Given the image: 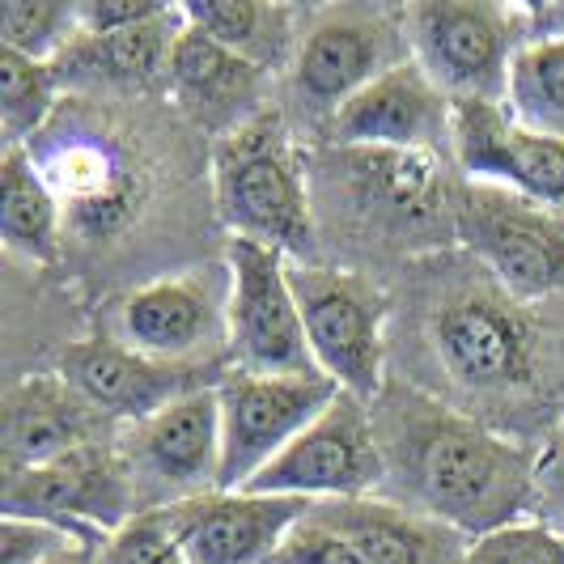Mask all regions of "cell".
I'll use <instances>...</instances> for the list:
<instances>
[{
	"mask_svg": "<svg viewBox=\"0 0 564 564\" xmlns=\"http://www.w3.org/2000/svg\"><path fill=\"white\" fill-rule=\"evenodd\" d=\"M348 183L366 208L399 221H424L437 204L458 192L446 187V158L416 153V149H339Z\"/></svg>",
	"mask_w": 564,
	"mask_h": 564,
	"instance_id": "44dd1931",
	"label": "cell"
},
{
	"mask_svg": "<svg viewBox=\"0 0 564 564\" xmlns=\"http://www.w3.org/2000/svg\"><path fill=\"white\" fill-rule=\"evenodd\" d=\"M183 34V9H162L158 18H149L141 26L115 30V34H98V39H77L64 59H56V68H73V73H85V77H98V82L111 85H137V89H149V85L166 82L170 68V52Z\"/></svg>",
	"mask_w": 564,
	"mask_h": 564,
	"instance_id": "d4e9b609",
	"label": "cell"
},
{
	"mask_svg": "<svg viewBox=\"0 0 564 564\" xmlns=\"http://www.w3.org/2000/svg\"><path fill=\"white\" fill-rule=\"evenodd\" d=\"M73 539H85V535L59 531L52 522L0 513V564H47L56 552H64Z\"/></svg>",
	"mask_w": 564,
	"mask_h": 564,
	"instance_id": "1f68e13d",
	"label": "cell"
},
{
	"mask_svg": "<svg viewBox=\"0 0 564 564\" xmlns=\"http://www.w3.org/2000/svg\"><path fill=\"white\" fill-rule=\"evenodd\" d=\"M263 82H268L263 68L234 56L213 34L187 26V18H183V34L170 52L166 89L199 128L217 132V141L229 137L234 128H242L247 119L263 111L259 107L263 102Z\"/></svg>",
	"mask_w": 564,
	"mask_h": 564,
	"instance_id": "d6986e66",
	"label": "cell"
},
{
	"mask_svg": "<svg viewBox=\"0 0 564 564\" xmlns=\"http://www.w3.org/2000/svg\"><path fill=\"white\" fill-rule=\"evenodd\" d=\"M395 501L484 539L527 522L539 492V454L416 387L387 382L369 399Z\"/></svg>",
	"mask_w": 564,
	"mask_h": 564,
	"instance_id": "6da1fadb",
	"label": "cell"
},
{
	"mask_svg": "<svg viewBox=\"0 0 564 564\" xmlns=\"http://www.w3.org/2000/svg\"><path fill=\"white\" fill-rule=\"evenodd\" d=\"M463 564H564V535L547 522H518L471 539Z\"/></svg>",
	"mask_w": 564,
	"mask_h": 564,
	"instance_id": "f546056e",
	"label": "cell"
},
{
	"mask_svg": "<svg viewBox=\"0 0 564 564\" xmlns=\"http://www.w3.org/2000/svg\"><path fill=\"white\" fill-rule=\"evenodd\" d=\"M382 484H387V463H382L369 399L339 391L336 403L281 458H272L247 492L318 506V501L373 497Z\"/></svg>",
	"mask_w": 564,
	"mask_h": 564,
	"instance_id": "9c48e42d",
	"label": "cell"
},
{
	"mask_svg": "<svg viewBox=\"0 0 564 564\" xmlns=\"http://www.w3.org/2000/svg\"><path fill=\"white\" fill-rule=\"evenodd\" d=\"M454 234L484 272L518 302L564 293V217L535 199L467 183L454 196Z\"/></svg>",
	"mask_w": 564,
	"mask_h": 564,
	"instance_id": "5b68a950",
	"label": "cell"
},
{
	"mask_svg": "<svg viewBox=\"0 0 564 564\" xmlns=\"http://www.w3.org/2000/svg\"><path fill=\"white\" fill-rule=\"evenodd\" d=\"M506 107L522 128L564 141V39H535L518 52Z\"/></svg>",
	"mask_w": 564,
	"mask_h": 564,
	"instance_id": "484cf974",
	"label": "cell"
},
{
	"mask_svg": "<svg viewBox=\"0 0 564 564\" xmlns=\"http://www.w3.org/2000/svg\"><path fill=\"white\" fill-rule=\"evenodd\" d=\"M183 18L187 26L213 34L221 47L263 73L289 68L306 30L302 9L272 4V0H196V4H183Z\"/></svg>",
	"mask_w": 564,
	"mask_h": 564,
	"instance_id": "603a6c76",
	"label": "cell"
},
{
	"mask_svg": "<svg viewBox=\"0 0 564 564\" xmlns=\"http://www.w3.org/2000/svg\"><path fill=\"white\" fill-rule=\"evenodd\" d=\"M52 192L64 208H73V221L89 234H111L137 196V183L128 166L115 158V149L94 141H73L52 149L47 162H39Z\"/></svg>",
	"mask_w": 564,
	"mask_h": 564,
	"instance_id": "7402d4cb",
	"label": "cell"
},
{
	"mask_svg": "<svg viewBox=\"0 0 564 564\" xmlns=\"http://www.w3.org/2000/svg\"><path fill=\"white\" fill-rule=\"evenodd\" d=\"M518 18H522V30H527V43H535V39H564V0L518 4Z\"/></svg>",
	"mask_w": 564,
	"mask_h": 564,
	"instance_id": "836d02e7",
	"label": "cell"
},
{
	"mask_svg": "<svg viewBox=\"0 0 564 564\" xmlns=\"http://www.w3.org/2000/svg\"><path fill=\"white\" fill-rule=\"evenodd\" d=\"M226 302L217 284L192 272L149 281L119 306V339L153 361L204 369L221 344L229 348Z\"/></svg>",
	"mask_w": 564,
	"mask_h": 564,
	"instance_id": "9a60e30c",
	"label": "cell"
},
{
	"mask_svg": "<svg viewBox=\"0 0 564 564\" xmlns=\"http://www.w3.org/2000/svg\"><path fill=\"white\" fill-rule=\"evenodd\" d=\"M98 547L102 543H94V539H73L64 552H56L47 564H98Z\"/></svg>",
	"mask_w": 564,
	"mask_h": 564,
	"instance_id": "e575fe53",
	"label": "cell"
},
{
	"mask_svg": "<svg viewBox=\"0 0 564 564\" xmlns=\"http://www.w3.org/2000/svg\"><path fill=\"white\" fill-rule=\"evenodd\" d=\"M403 22L412 59L451 102H506L513 59L527 47L518 4L416 0Z\"/></svg>",
	"mask_w": 564,
	"mask_h": 564,
	"instance_id": "277c9868",
	"label": "cell"
},
{
	"mask_svg": "<svg viewBox=\"0 0 564 564\" xmlns=\"http://www.w3.org/2000/svg\"><path fill=\"white\" fill-rule=\"evenodd\" d=\"M82 39L77 4L56 0H9L0 4V47L18 56L56 64Z\"/></svg>",
	"mask_w": 564,
	"mask_h": 564,
	"instance_id": "83f0119b",
	"label": "cell"
},
{
	"mask_svg": "<svg viewBox=\"0 0 564 564\" xmlns=\"http://www.w3.org/2000/svg\"><path fill=\"white\" fill-rule=\"evenodd\" d=\"M0 238L30 263H56L64 242V204L52 192L39 158L26 144L4 149L0 158Z\"/></svg>",
	"mask_w": 564,
	"mask_h": 564,
	"instance_id": "cb8c5ba5",
	"label": "cell"
},
{
	"mask_svg": "<svg viewBox=\"0 0 564 564\" xmlns=\"http://www.w3.org/2000/svg\"><path fill=\"white\" fill-rule=\"evenodd\" d=\"M451 158L467 183H492L564 213V141L522 128L506 102H454Z\"/></svg>",
	"mask_w": 564,
	"mask_h": 564,
	"instance_id": "4fadbf2b",
	"label": "cell"
},
{
	"mask_svg": "<svg viewBox=\"0 0 564 564\" xmlns=\"http://www.w3.org/2000/svg\"><path fill=\"white\" fill-rule=\"evenodd\" d=\"M59 77L56 64L18 56L0 47V132H4V149L26 144L30 137L47 128V119L59 102Z\"/></svg>",
	"mask_w": 564,
	"mask_h": 564,
	"instance_id": "4316f807",
	"label": "cell"
},
{
	"mask_svg": "<svg viewBox=\"0 0 564 564\" xmlns=\"http://www.w3.org/2000/svg\"><path fill=\"white\" fill-rule=\"evenodd\" d=\"M213 196L234 238L306 259L314 238L311 192L276 111H259L213 144Z\"/></svg>",
	"mask_w": 564,
	"mask_h": 564,
	"instance_id": "7a4b0ae2",
	"label": "cell"
},
{
	"mask_svg": "<svg viewBox=\"0 0 564 564\" xmlns=\"http://www.w3.org/2000/svg\"><path fill=\"white\" fill-rule=\"evenodd\" d=\"M226 318L234 366L251 373H314L311 339L289 281V259L234 238L226 254Z\"/></svg>",
	"mask_w": 564,
	"mask_h": 564,
	"instance_id": "30bf717a",
	"label": "cell"
},
{
	"mask_svg": "<svg viewBox=\"0 0 564 564\" xmlns=\"http://www.w3.org/2000/svg\"><path fill=\"white\" fill-rule=\"evenodd\" d=\"M289 281L306 323L311 357L339 391L373 399L387 382V297L361 272L289 259Z\"/></svg>",
	"mask_w": 564,
	"mask_h": 564,
	"instance_id": "8992f818",
	"label": "cell"
},
{
	"mask_svg": "<svg viewBox=\"0 0 564 564\" xmlns=\"http://www.w3.org/2000/svg\"><path fill=\"white\" fill-rule=\"evenodd\" d=\"M306 513L311 501L217 488L196 501L166 506V522L187 564H268Z\"/></svg>",
	"mask_w": 564,
	"mask_h": 564,
	"instance_id": "2e32d148",
	"label": "cell"
},
{
	"mask_svg": "<svg viewBox=\"0 0 564 564\" xmlns=\"http://www.w3.org/2000/svg\"><path fill=\"white\" fill-rule=\"evenodd\" d=\"M314 513L327 518L366 564H463L471 543L446 522L378 492L352 501H318Z\"/></svg>",
	"mask_w": 564,
	"mask_h": 564,
	"instance_id": "ffe728a7",
	"label": "cell"
},
{
	"mask_svg": "<svg viewBox=\"0 0 564 564\" xmlns=\"http://www.w3.org/2000/svg\"><path fill=\"white\" fill-rule=\"evenodd\" d=\"M268 564H366V561H361V552L339 535L327 518H318L311 506V513L284 535L281 552Z\"/></svg>",
	"mask_w": 564,
	"mask_h": 564,
	"instance_id": "4dcf8cb0",
	"label": "cell"
},
{
	"mask_svg": "<svg viewBox=\"0 0 564 564\" xmlns=\"http://www.w3.org/2000/svg\"><path fill=\"white\" fill-rule=\"evenodd\" d=\"M162 9L166 4H153V0H85V4H77V18H82L85 39H98V34L141 26L149 18H158Z\"/></svg>",
	"mask_w": 564,
	"mask_h": 564,
	"instance_id": "d6a6232c",
	"label": "cell"
},
{
	"mask_svg": "<svg viewBox=\"0 0 564 564\" xmlns=\"http://www.w3.org/2000/svg\"><path fill=\"white\" fill-rule=\"evenodd\" d=\"M59 373L107 421L123 424H141L153 412L170 408L174 399L204 391V387H217V382H204V369L153 361V357L137 352V348H128L123 339H85V344H73L59 357Z\"/></svg>",
	"mask_w": 564,
	"mask_h": 564,
	"instance_id": "e0dca14e",
	"label": "cell"
},
{
	"mask_svg": "<svg viewBox=\"0 0 564 564\" xmlns=\"http://www.w3.org/2000/svg\"><path fill=\"white\" fill-rule=\"evenodd\" d=\"M412 59L403 9H366V4H336L306 13V30L297 56L289 64L297 102L314 115H332L357 98L369 82Z\"/></svg>",
	"mask_w": 564,
	"mask_h": 564,
	"instance_id": "ba28073f",
	"label": "cell"
},
{
	"mask_svg": "<svg viewBox=\"0 0 564 564\" xmlns=\"http://www.w3.org/2000/svg\"><path fill=\"white\" fill-rule=\"evenodd\" d=\"M451 128L454 102L416 59L395 64L327 119V137L339 149H416L442 158H451Z\"/></svg>",
	"mask_w": 564,
	"mask_h": 564,
	"instance_id": "5bb4252c",
	"label": "cell"
},
{
	"mask_svg": "<svg viewBox=\"0 0 564 564\" xmlns=\"http://www.w3.org/2000/svg\"><path fill=\"white\" fill-rule=\"evenodd\" d=\"M119 454L141 488L144 509L196 501L221 488V403L217 387L174 399L149 421L128 424Z\"/></svg>",
	"mask_w": 564,
	"mask_h": 564,
	"instance_id": "8fae6325",
	"label": "cell"
},
{
	"mask_svg": "<svg viewBox=\"0 0 564 564\" xmlns=\"http://www.w3.org/2000/svg\"><path fill=\"white\" fill-rule=\"evenodd\" d=\"M339 387L327 373H251L217 378L221 403V492H247L254 476L281 458L332 403Z\"/></svg>",
	"mask_w": 564,
	"mask_h": 564,
	"instance_id": "52a82bcc",
	"label": "cell"
},
{
	"mask_svg": "<svg viewBox=\"0 0 564 564\" xmlns=\"http://www.w3.org/2000/svg\"><path fill=\"white\" fill-rule=\"evenodd\" d=\"M0 509L13 518L52 522V527L73 531V535H85L89 527L111 535L128 518L141 513L144 501L123 454L89 446V451H77L68 458H56L47 467L4 476Z\"/></svg>",
	"mask_w": 564,
	"mask_h": 564,
	"instance_id": "7c38bea8",
	"label": "cell"
},
{
	"mask_svg": "<svg viewBox=\"0 0 564 564\" xmlns=\"http://www.w3.org/2000/svg\"><path fill=\"white\" fill-rule=\"evenodd\" d=\"M0 421L4 476H13L98 446V424L107 416L64 373H34L9 387Z\"/></svg>",
	"mask_w": 564,
	"mask_h": 564,
	"instance_id": "ac0fdd59",
	"label": "cell"
},
{
	"mask_svg": "<svg viewBox=\"0 0 564 564\" xmlns=\"http://www.w3.org/2000/svg\"><path fill=\"white\" fill-rule=\"evenodd\" d=\"M98 564H187V556L170 531L166 509H141L102 539Z\"/></svg>",
	"mask_w": 564,
	"mask_h": 564,
	"instance_id": "f1b7e54d",
	"label": "cell"
},
{
	"mask_svg": "<svg viewBox=\"0 0 564 564\" xmlns=\"http://www.w3.org/2000/svg\"><path fill=\"white\" fill-rule=\"evenodd\" d=\"M429 344L467 395L506 399L539 382L543 336L527 302L492 281H458L433 297Z\"/></svg>",
	"mask_w": 564,
	"mask_h": 564,
	"instance_id": "3957f363",
	"label": "cell"
}]
</instances>
